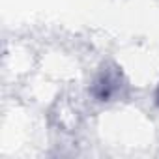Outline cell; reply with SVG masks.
Here are the masks:
<instances>
[{"instance_id": "obj_1", "label": "cell", "mask_w": 159, "mask_h": 159, "mask_svg": "<svg viewBox=\"0 0 159 159\" xmlns=\"http://www.w3.org/2000/svg\"><path fill=\"white\" fill-rule=\"evenodd\" d=\"M129 90L127 77L124 75L122 67L111 62H105L94 75L90 83V96L98 103H114L125 98Z\"/></svg>"}, {"instance_id": "obj_2", "label": "cell", "mask_w": 159, "mask_h": 159, "mask_svg": "<svg viewBox=\"0 0 159 159\" xmlns=\"http://www.w3.org/2000/svg\"><path fill=\"white\" fill-rule=\"evenodd\" d=\"M153 103H155V107H159V81H157V86L153 92Z\"/></svg>"}]
</instances>
